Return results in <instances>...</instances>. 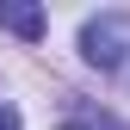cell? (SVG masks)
Here are the masks:
<instances>
[{
	"label": "cell",
	"instance_id": "3",
	"mask_svg": "<svg viewBox=\"0 0 130 130\" xmlns=\"http://www.w3.org/2000/svg\"><path fill=\"white\" fill-rule=\"evenodd\" d=\"M0 130H19V111L12 105H0Z\"/></svg>",
	"mask_w": 130,
	"mask_h": 130
},
{
	"label": "cell",
	"instance_id": "2",
	"mask_svg": "<svg viewBox=\"0 0 130 130\" xmlns=\"http://www.w3.org/2000/svg\"><path fill=\"white\" fill-rule=\"evenodd\" d=\"M0 25L19 31V37H31V43L43 37V12H37V6H12V0H0Z\"/></svg>",
	"mask_w": 130,
	"mask_h": 130
},
{
	"label": "cell",
	"instance_id": "1",
	"mask_svg": "<svg viewBox=\"0 0 130 130\" xmlns=\"http://www.w3.org/2000/svg\"><path fill=\"white\" fill-rule=\"evenodd\" d=\"M130 50V19L124 12H99V19L80 25V56L93 62V68H118Z\"/></svg>",
	"mask_w": 130,
	"mask_h": 130
}]
</instances>
